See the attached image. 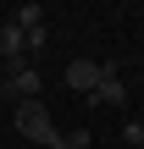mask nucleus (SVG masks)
<instances>
[{
    "instance_id": "5",
    "label": "nucleus",
    "mask_w": 144,
    "mask_h": 149,
    "mask_svg": "<svg viewBox=\"0 0 144 149\" xmlns=\"http://www.w3.org/2000/svg\"><path fill=\"white\" fill-rule=\"evenodd\" d=\"M11 22H17V28H22V33H28V28H44V11H39V6H33V0H22V6H17V17H11Z\"/></svg>"
},
{
    "instance_id": "9",
    "label": "nucleus",
    "mask_w": 144,
    "mask_h": 149,
    "mask_svg": "<svg viewBox=\"0 0 144 149\" xmlns=\"http://www.w3.org/2000/svg\"><path fill=\"white\" fill-rule=\"evenodd\" d=\"M128 149H144V144H128Z\"/></svg>"
},
{
    "instance_id": "10",
    "label": "nucleus",
    "mask_w": 144,
    "mask_h": 149,
    "mask_svg": "<svg viewBox=\"0 0 144 149\" xmlns=\"http://www.w3.org/2000/svg\"><path fill=\"white\" fill-rule=\"evenodd\" d=\"M139 127H144V116H139Z\"/></svg>"
},
{
    "instance_id": "1",
    "label": "nucleus",
    "mask_w": 144,
    "mask_h": 149,
    "mask_svg": "<svg viewBox=\"0 0 144 149\" xmlns=\"http://www.w3.org/2000/svg\"><path fill=\"white\" fill-rule=\"evenodd\" d=\"M17 133L33 138V144H50V149H55V138H61L55 122H50V111H44L39 100H17Z\"/></svg>"
},
{
    "instance_id": "6",
    "label": "nucleus",
    "mask_w": 144,
    "mask_h": 149,
    "mask_svg": "<svg viewBox=\"0 0 144 149\" xmlns=\"http://www.w3.org/2000/svg\"><path fill=\"white\" fill-rule=\"evenodd\" d=\"M89 144H94V138H89L83 127H78V133H61V138H55V149H89Z\"/></svg>"
},
{
    "instance_id": "7",
    "label": "nucleus",
    "mask_w": 144,
    "mask_h": 149,
    "mask_svg": "<svg viewBox=\"0 0 144 149\" xmlns=\"http://www.w3.org/2000/svg\"><path fill=\"white\" fill-rule=\"evenodd\" d=\"M22 44H28V55H39V50L50 44V33H44V28H28V33H22Z\"/></svg>"
},
{
    "instance_id": "2",
    "label": "nucleus",
    "mask_w": 144,
    "mask_h": 149,
    "mask_svg": "<svg viewBox=\"0 0 144 149\" xmlns=\"http://www.w3.org/2000/svg\"><path fill=\"white\" fill-rule=\"evenodd\" d=\"M39 88H44V77L33 66H6V94L11 100H39Z\"/></svg>"
},
{
    "instance_id": "3",
    "label": "nucleus",
    "mask_w": 144,
    "mask_h": 149,
    "mask_svg": "<svg viewBox=\"0 0 144 149\" xmlns=\"http://www.w3.org/2000/svg\"><path fill=\"white\" fill-rule=\"evenodd\" d=\"M100 61H72L67 66V88H83V94H94V83H100Z\"/></svg>"
},
{
    "instance_id": "4",
    "label": "nucleus",
    "mask_w": 144,
    "mask_h": 149,
    "mask_svg": "<svg viewBox=\"0 0 144 149\" xmlns=\"http://www.w3.org/2000/svg\"><path fill=\"white\" fill-rule=\"evenodd\" d=\"M89 100H94V105H122V100H128V88L117 83V66H105V72H100V83H94V94H89Z\"/></svg>"
},
{
    "instance_id": "8",
    "label": "nucleus",
    "mask_w": 144,
    "mask_h": 149,
    "mask_svg": "<svg viewBox=\"0 0 144 149\" xmlns=\"http://www.w3.org/2000/svg\"><path fill=\"white\" fill-rule=\"evenodd\" d=\"M0 94H6V77H0Z\"/></svg>"
}]
</instances>
